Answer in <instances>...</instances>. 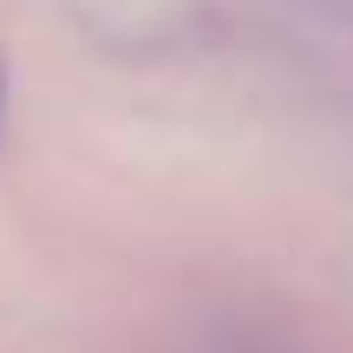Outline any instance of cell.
Returning <instances> with one entry per match:
<instances>
[{
  "mask_svg": "<svg viewBox=\"0 0 353 353\" xmlns=\"http://www.w3.org/2000/svg\"><path fill=\"white\" fill-rule=\"evenodd\" d=\"M176 353H301V341L281 334V327H268V321H255V314L223 307V314L196 321V327L176 341Z\"/></svg>",
  "mask_w": 353,
  "mask_h": 353,
  "instance_id": "obj_1",
  "label": "cell"
}]
</instances>
